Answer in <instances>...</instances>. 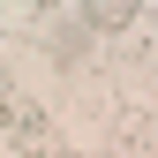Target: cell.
<instances>
[{"label":"cell","instance_id":"6da1fadb","mask_svg":"<svg viewBox=\"0 0 158 158\" xmlns=\"http://www.w3.org/2000/svg\"><path fill=\"white\" fill-rule=\"evenodd\" d=\"M135 8H143V0H83V23L90 30H128Z\"/></svg>","mask_w":158,"mask_h":158},{"label":"cell","instance_id":"7a4b0ae2","mask_svg":"<svg viewBox=\"0 0 158 158\" xmlns=\"http://www.w3.org/2000/svg\"><path fill=\"white\" fill-rule=\"evenodd\" d=\"M8 113H15V90H8V68H0V128H8Z\"/></svg>","mask_w":158,"mask_h":158}]
</instances>
